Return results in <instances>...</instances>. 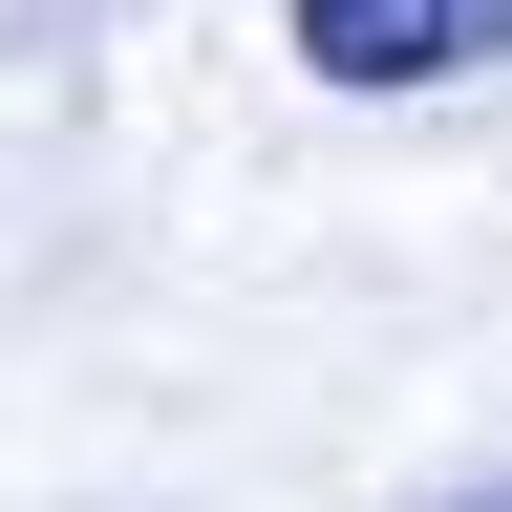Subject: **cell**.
<instances>
[{
	"instance_id": "cell-1",
	"label": "cell",
	"mask_w": 512,
	"mask_h": 512,
	"mask_svg": "<svg viewBox=\"0 0 512 512\" xmlns=\"http://www.w3.org/2000/svg\"><path fill=\"white\" fill-rule=\"evenodd\" d=\"M299 64H320V86H363V107L491 86V64H512V0H299Z\"/></svg>"
},
{
	"instance_id": "cell-2",
	"label": "cell",
	"mask_w": 512,
	"mask_h": 512,
	"mask_svg": "<svg viewBox=\"0 0 512 512\" xmlns=\"http://www.w3.org/2000/svg\"><path fill=\"white\" fill-rule=\"evenodd\" d=\"M448 512H512V470H491V491H448Z\"/></svg>"
}]
</instances>
